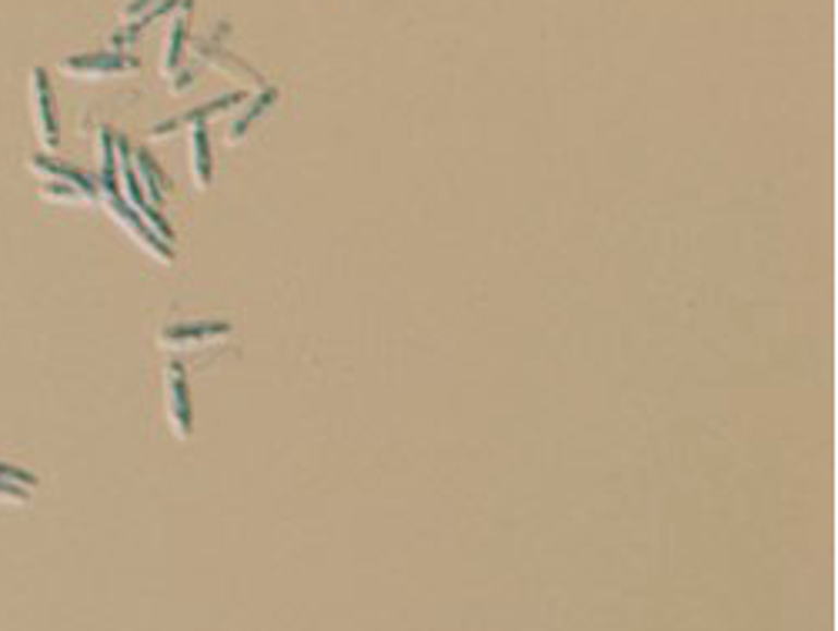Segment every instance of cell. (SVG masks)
Segmentation results:
<instances>
[{
	"label": "cell",
	"mask_w": 838,
	"mask_h": 631,
	"mask_svg": "<svg viewBox=\"0 0 838 631\" xmlns=\"http://www.w3.org/2000/svg\"><path fill=\"white\" fill-rule=\"evenodd\" d=\"M27 168H31L34 174H40L44 181H58V184H71V187H77L87 201H97V197H100L97 181H90L81 168L61 165V161H54V157H47V154H34V157H27Z\"/></svg>",
	"instance_id": "6"
},
{
	"label": "cell",
	"mask_w": 838,
	"mask_h": 631,
	"mask_svg": "<svg viewBox=\"0 0 838 631\" xmlns=\"http://www.w3.org/2000/svg\"><path fill=\"white\" fill-rule=\"evenodd\" d=\"M161 4H168V0H131V4L121 11V24H134V21H141L144 14H154Z\"/></svg>",
	"instance_id": "13"
},
{
	"label": "cell",
	"mask_w": 838,
	"mask_h": 631,
	"mask_svg": "<svg viewBox=\"0 0 838 631\" xmlns=\"http://www.w3.org/2000/svg\"><path fill=\"white\" fill-rule=\"evenodd\" d=\"M165 395H168V421L171 432L187 441L194 432V411H191V388H187V375L181 364H168L165 372Z\"/></svg>",
	"instance_id": "4"
},
{
	"label": "cell",
	"mask_w": 838,
	"mask_h": 631,
	"mask_svg": "<svg viewBox=\"0 0 838 631\" xmlns=\"http://www.w3.org/2000/svg\"><path fill=\"white\" fill-rule=\"evenodd\" d=\"M31 488L11 485V482H0V501H11V505H27L31 501Z\"/></svg>",
	"instance_id": "15"
},
{
	"label": "cell",
	"mask_w": 838,
	"mask_h": 631,
	"mask_svg": "<svg viewBox=\"0 0 838 631\" xmlns=\"http://www.w3.org/2000/svg\"><path fill=\"white\" fill-rule=\"evenodd\" d=\"M244 100V94L238 90V94H228V97H215V100H207V104H201V108H194V111H184L181 118H174V121H168V124H157L154 131H150V137H168V134H174L178 128H194V124H207L215 114H221V111H231V108H238V104Z\"/></svg>",
	"instance_id": "7"
},
{
	"label": "cell",
	"mask_w": 838,
	"mask_h": 631,
	"mask_svg": "<svg viewBox=\"0 0 838 631\" xmlns=\"http://www.w3.org/2000/svg\"><path fill=\"white\" fill-rule=\"evenodd\" d=\"M40 197H44V201H54V204H81V201H87L77 187H71V184H58V181H44Z\"/></svg>",
	"instance_id": "12"
},
{
	"label": "cell",
	"mask_w": 838,
	"mask_h": 631,
	"mask_svg": "<svg viewBox=\"0 0 838 631\" xmlns=\"http://www.w3.org/2000/svg\"><path fill=\"white\" fill-rule=\"evenodd\" d=\"M31 118H34L37 141L47 150H54L58 141H61V134H58V111H54V87H50V77L40 68L31 71Z\"/></svg>",
	"instance_id": "3"
},
{
	"label": "cell",
	"mask_w": 838,
	"mask_h": 631,
	"mask_svg": "<svg viewBox=\"0 0 838 631\" xmlns=\"http://www.w3.org/2000/svg\"><path fill=\"white\" fill-rule=\"evenodd\" d=\"M61 71L81 81H104V77H121L137 71V58L124 54V50H94V54H77L61 61Z\"/></svg>",
	"instance_id": "2"
},
{
	"label": "cell",
	"mask_w": 838,
	"mask_h": 631,
	"mask_svg": "<svg viewBox=\"0 0 838 631\" xmlns=\"http://www.w3.org/2000/svg\"><path fill=\"white\" fill-rule=\"evenodd\" d=\"M187 14H191V0L178 8V14L171 17L168 27V40H165V58H161V71L171 81L181 71V58H184V44H187Z\"/></svg>",
	"instance_id": "9"
},
{
	"label": "cell",
	"mask_w": 838,
	"mask_h": 631,
	"mask_svg": "<svg viewBox=\"0 0 838 631\" xmlns=\"http://www.w3.org/2000/svg\"><path fill=\"white\" fill-rule=\"evenodd\" d=\"M275 100H278V90H275V87H268V90H260V97H254V100H251V108H247V111H244V114H241V118L234 121V128H231V144L244 141L247 128H254L260 114H268Z\"/></svg>",
	"instance_id": "11"
},
{
	"label": "cell",
	"mask_w": 838,
	"mask_h": 631,
	"mask_svg": "<svg viewBox=\"0 0 838 631\" xmlns=\"http://www.w3.org/2000/svg\"><path fill=\"white\" fill-rule=\"evenodd\" d=\"M100 201H104V207H108V215L134 238V244H141L147 254H154L157 260H165V265H171L174 260V247L171 244H165L161 238H157L147 225H144V218L137 215V210L121 197V191H114V194H100Z\"/></svg>",
	"instance_id": "1"
},
{
	"label": "cell",
	"mask_w": 838,
	"mask_h": 631,
	"mask_svg": "<svg viewBox=\"0 0 838 631\" xmlns=\"http://www.w3.org/2000/svg\"><path fill=\"white\" fill-rule=\"evenodd\" d=\"M131 165H134V174H137V181H141V187H144V197H147L154 207H161L165 197H168V178H165V171L157 168V161H154V157H150L144 147H131Z\"/></svg>",
	"instance_id": "8"
},
{
	"label": "cell",
	"mask_w": 838,
	"mask_h": 631,
	"mask_svg": "<svg viewBox=\"0 0 838 631\" xmlns=\"http://www.w3.org/2000/svg\"><path fill=\"white\" fill-rule=\"evenodd\" d=\"M228 335H231V325L224 321H184L161 331V348H201V344H215L218 338H228Z\"/></svg>",
	"instance_id": "5"
},
{
	"label": "cell",
	"mask_w": 838,
	"mask_h": 631,
	"mask_svg": "<svg viewBox=\"0 0 838 631\" xmlns=\"http://www.w3.org/2000/svg\"><path fill=\"white\" fill-rule=\"evenodd\" d=\"M0 482H11V485H21V488H37V478L31 475V471L24 468H14V464H4L0 461Z\"/></svg>",
	"instance_id": "14"
},
{
	"label": "cell",
	"mask_w": 838,
	"mask_h": 631,
	"mask_svg": "<svg viewBox=\"0 0 838 631\" xmlns=\"http://www.w3.org/2000/svg\"><path fill=\"white\" fill-rule=\"evenodd\" d=\"M191 174H194V187L207 191L215 178V157H211V137H207L204 124L191 128Z\"/></svg>",
	"instance_id": "10"
}]
</instances>
